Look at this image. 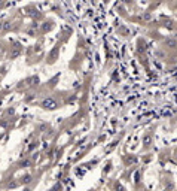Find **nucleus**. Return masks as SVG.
<instances>
[{"mask_svg":"<svg viewBox=\"0 0 177 191\" xmlns=\"http://www.w3.org/2000/svg\"><path fill=\"white\" fill-rule=\"evenodd\" d=\"M40 106L45 110H55L60 108V102L57 99H54V97H46V99H43L40 102Z\"/></svg>","mask_w":177,"mask_h":191,"instance_id":"1","label":"nucleus"},{"mask_svg":"<svg viewBox=\"0 0 177 191\" xmlns=\"http://www.w3.org/2000/svg\"><path fill=\"white\" fill-rule=\"evenodd\" d=\"M162 45L165 49H177V39H174V37H167V39H164Z\"/></svg>","mask_w":177,"mask_h":191,"instance_id":"2","label":"nucleus"},{"mask_svg":"<svg viewBox=\"0 0 177 191\" xmlns=\"http://www.w3.org/2000/svg\"><path fill=\"white\" fill-rule=\"evenodd\" d=\"M143 143L146 145V146H149L150 143H152V136H150V135H144L143 136Z\"/></svg>","mask_w":177,"mask_h":191,"instance_id":"3","label":"nucleus"},{"mask_svg":"<svg viewBox=\"0 0 177 191\" xmlns=\"http://www.w3.org/2000/svg\"><path fill=\"white\" fill-rule=\"evenodd\" d=\"M30 164H31V161L28 158H26V160H21L20 161V167H28Z\"/></svg>","mask_w":177,"mask_h":191,"instance_id":"4","label":"nucleus"},{"mask_svg":"<svg viewBox=\"0 0 177 191\" xmlns=\"http://www.w3.org/2000/svg\"><path fill=\"white\" fill-rule=\"evenodd\" d=\"M21 54V48H15L14 52H11V58H16Z\"/></svg>","mask_w":177,"mask_h":191,"instance_id":"5","label":"nucleus"},{"mask_svg":"<svg viewBox=\"0 0 177 191\" xmlns=\"http://www.w3.org/2000/svg\"><path fill=\"white\" fill-rule=\"evenodd\" d=\"M31 181H33V176H31V175H26V176H22V182H24V184H30Z\"/></svg>","mask_w":177,"mask_h":191,"instance_id":"6","label":"nucleus"},{"mask_svg":"<svg viewBox=\"0 0 177 191\" xmlns=\"http://www.w3.org/2000/svg\"><path fill=\"white\" fill-rule=\"evenodd\" d=\"M3 30V22H0V32Z\"/></svg>","mask_w":177,"mask_h":191,"instance_id":"7","label":"nucleus"},{"mask_svg":"<svg viewBox=\"0 0 177 191\" xmlns=\"http://www.w3.org/2000/svg\"><path fill=\"white\" fill-rule=\"evenodd\" d=\"M174 160H176V161H177V151H176V152H174Z\"/></svg>","mask_w":177,"mask_h":191,"instance_id":"8","label":"nucleus"},{"mask_svg":"<svg viewBox=\"0 0 177 191\" xmlns=\"http://www.w3.org/2000/svg\"><path fill=\"white\" fill-rule=\"evenodd\" d=\"M0 49H2V47H0Z\"/></svg>","mask_w":177,"mask_h":191,"instance_id":"9","label":"nucleus"}]
</instances>
